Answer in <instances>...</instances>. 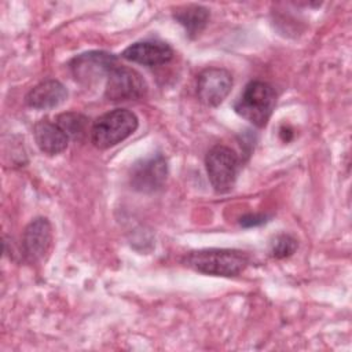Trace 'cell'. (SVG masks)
<instances>
[{
  "instance_id": "obj_10",
  "label": "cell",
  "mask_w": 352,
  "mask_h": 352,
  "mask_svg": "<svg viewBox=\"0 0 352 352\" xmlns=\"http://www.w3.org/2000/svg\"><path fill=\"white\" fill-rule=\"evenodd\" d=\"M122 58L144 66H158L173 58V50L162 41H139L125 48Z\"/></svg>"
},
{
  "instance_id": "obj_15",
  "label": "cell",
  "mask_w": 352,
  "mask_h": 352,
  "mask_svg": "<svg viewBox=\"0 0 352 352\" xmlns=\"http://www.w3.org/2000/svg\"><path fill=\"white\" fill-rule=\"evenodd\" d=\"M297 249V241L289 234H280L271 242V254L275 258H285L292 256Z\"/></svg>"
},
{
  "instance_id": "obj_11",
  "label": "cell",
  "mask_w": 352,
  "mask_h": 352,
  "mask_svg": "<svg viewBox=\"0 0 352 352\" xmlns=\"http://www.w3.org/2000/svg\"><path fill=\"white\" fill-rule=\"evenodd\" d=\"M67 98V89L58 80H45L32 88L25 102L32 109L47 110L62 104Z\"/></svg>"
},
{
  "instance_id": "obj_7",
  "label": "cell",
  "mask_w": 352,
  "mask_h": 352,
  "mask_svg": "<svg viewBox=\"0 0 352 352\" xmlns=\"http://www.w3.org/2000/svg\"><path fill=\"white\" fill-rule=\"evenodd\" d=\"M232 88V76L223 67H206L197 80V96L209 107L219 106Z\"/></svg>"
},
{
  "instance_id": "obj_2",
  "label": "cell",
  "mask_w": 352,
  "mask_h": 352,
  "mask_svg": "<svg viewBox=\"0 0 352 352\" xmlns=\"http://www.w3.org/2000/svg\"><path fill=\"white\" fill-rule=\"evenodd\" d=\"M276 95L274 88L264 81H250L234 103V110L246 121L263 128L274 111Z\"/></svg>"
},
{
  "instance_id": "obj_1",
  "label": "cell",
  "mask_w": 352,
  "mask_h": 352,
  "mask_svg": "<svg viewBox=\"0 0 352 352\" xmlns=\"http://www.w3.org/2000/svg\"><path fill=\"white\" fill-rule=\"evenodd\" d=\"M249 256L236 249H202L190 252L183 264L194 271L214 276H236L248 265Z\"/></svg>"
},
{
  "instance_id": "obj_9",
  "label": "cell",
  "mask_w": 352,
  "mask_h": 352,
  "mask_svg": "<svg viewBox=\"0 0 352 352\" xmlns=\"http://www.w3.org/2000/svg\"><path fill=\"white\" fill-rule=\"evenodd\" d=\"M52 241V228L45 217L32 220L22 236V253L28 263L34 264L41 261L50 250Z\"/></svg>"
},
{
  "instance_id": "obj_4",
  "label": "cell",
  "mask_w": 352,
  "mask_h": 352,
  "mask_svg": "<svg viewBox=\"0 0 352 352\" xmlns=\"http://www.w3.org/2000/svg\"><path fill=\"white\" fill-rule=\"evenodd\" d=\"M205 165L209 182L217 192L223 194L234 187L239 170V157L234 150L221 144L212 147L206 154Z\"/></svg>"
},
{
  "instance_id": "obj_12",
  "label": "cell",
  "mask_w": 352,
  "mask_h": 352,
  "mask_svg": "<svg viewBox=\"0 0 352 352\" xmlns=\"http://www.w3.org/2000/svg\"><path fill=\"white\" fill-rule=\"evenodd\" d=\"M34 140L38 148L48 155H56L66 150L69 143V136L66 132L55 122L50 120H40L33 129Z\"/></svg>"
},
{
  "instance_id": "obj_13",
  "label": "cell",
  "mask_w": 352,
  "mask_h": 352,
  "mask_svg": "<svg viewBox=\"0 0 352 352\" xmlns=\"http://www.w3.org/2000/svg\"><path fill=\"white\" fill-rule=\"evenodd\" d=\"M173 16L186 29L190 37H195L206 26L209 19V11L202 6H186L177 8Z\"/></svg>"
},
{
  "instance_id": "obj_3",
  "label": "cell",
  "mask_w": 352,
  "mask_h": 352,
  "mask_svg": "<svg viewBox=\"0 0 352 352\" xmlns=\"http://www.w3.org/2000/svg\"><path fill=\"white\" fill-rule=\"evenodd\" d=\"M138 117L126 109H114L98 117L91 126V142L95 147L110 148L126 138L138 128Z\"/></svg>"
},
{
  "instance_id": "obj_5",
  "label": "cell",
  "mask_w": 352,
  "mask_h": 352,
  "mask_svg": "<svg viewBox=\"0 0 352 352\" xmlns=\"http://www.w3.org/2000/svg\"><path fill=\"white\" fill-rule=\"evenodd\" d=\"M69 66L76 81L89 85L98 82L102 77L109 76L118 63L113 54L104 51H89L74 56Z\"/></svg>"
},
{
  "instance_id": "obj_14",
  "label": "cell",
  "mask_w": 352,
  "mask_h": 352,
  "mask_svg": "<svg viewBox=\"0 0 352 352\" xmlns=\"http://www.w3.org/2000/svg\"><path fill=\"white\" fill-rule=\"evenodd\" d=\"M56 124L66 132L69 138H81L87 132L88 118L78 113H63L58 116Z\"/></svg>"
},
{
  "instance_id": "obj_16",
  "label": "cell",
  "mask_w": 352,
  "mask_h": 352,
  "mask_svg": "<svg viewBox=\"0 0 352 352\" xmlns=\"http://www.w3.org/2000/svg\"><path fill=\"white\" fill-rule=\"evenodd\" d=\"M267 221V216L264 214H246L241 219V226L242 227H254L260 226Z\"/></svg>"
},
{
  "instance_id": "obj_6",
  "label": "cell",
  "mask_w": 352,
  "mask_h": 352,
  "mask_svg": "<svg viewBox=\"0 0 352 352\" xmlns=\"http://www.w3.org/2000/svg\"><path fill=\"white\" fill-rule=\"evenodd\" d=\"M146 91V81L136 70L117 66L107 76L104 96L111 102H126L143 98Z\"/></svg>"
},
{
  "instance_id": "obj_8",
  "label": "cell",
  "mask_w": 352,
  "mask_h": 352,
  "mask_svg": "<svg viewBox=\"0 0 352 352\" xmlns=\"http://www.w3.org/2000/svg\"><path fill=\"white\" fill-rule=\"evenodd\" d=\"M166 175L168 166L164 155L151 154L132 166L131 186L142 192H153L164 186Z\"/></svg>"
}]
</instances>
